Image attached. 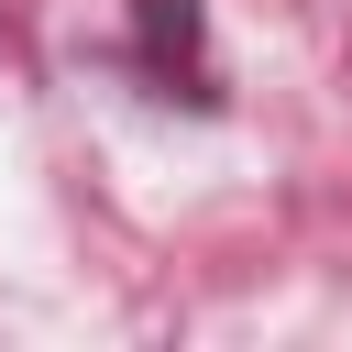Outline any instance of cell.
I'll list each match as a JSON object with an SVG mask.
<instances>
[{"label":"cell","mask_w":352,"mask_h":352,"mask_svg":"<svg viewBox=\"0 0 352 352\" xmlns=\"http://www.w3.org/2000/svg\"><path fill=\"white\" fill-rule=\"evenodd\" d=\"M132 77L187 99V110H220V55H209V0H132Z\"/></svg>","instance_id":"cell-1"}]
</instances>
